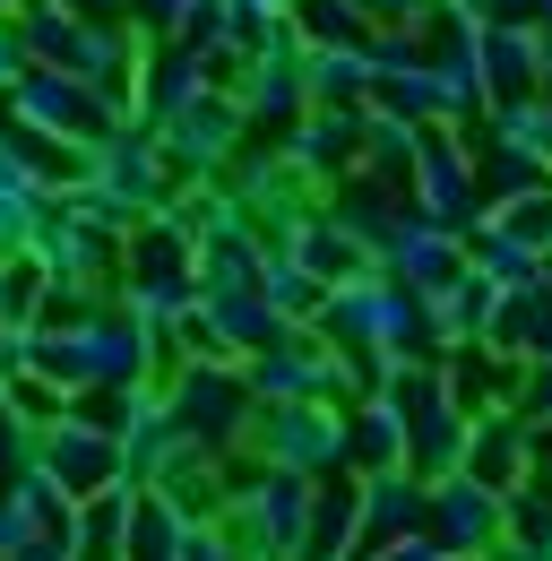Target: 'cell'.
I'll return each instance as SVG.
<instances>
[{"instance_id":"obj_1","label":"cell","mask_w":552,"mask_h":561,"mask_svg":"<svg viewBox=\"0 0 552 561\" xmlns=\"http://www.w3.org/2000/svg\"><path fill=\"white\" fill-rule=\"evenodd\" d=\"M164 407H173V423H182V440L207 449V458H233V449L251 440V415H260L242 354H191V363H164Z\"/></svg>"},{"instance_id":"obj_2","label":"cell","mask_w":552,"mask_h":561,"mask_svg":"<svg viewBox=\"0 0 552 561\" xmlns=\"http://www.w3.org/2000/svg\"><path fill=\"white\" fill-rule=\"evenodd\" d=\"M242 139H251V113H242L233 87H207V95H191L182 113L156 122V147H164L173 182H225V164H233Z\"/></svg>"},{"instance_id":"obj_3","label":"cell","mask_w":552,"mask_h":561,"mask_svg":"<svg viewBox=\"0 0 552 561\" xmlns=\"http://www.w3.org/2000/svg\"><path fill=\"white\" fill-rule=\"evenodd\" d=\"M406 208L432 225H475L483 216V182H475V147L458 139V122H423L414 130V164H406Z\"/></svg>"},{"instance_id":"obj_4","label":"cell","mask_w":552,"mask_h":561,"mask_svg":"<svg viewBox=\"0 0 552 561\" xmlns=\"http://www.w3.org/2000/svg\"><path fill=\"white\" fill-rule=\"evenodd\" d=\"M242 449L268 458V467H294V476H345V407H329V398L260 407Z\"/></svg>"},{"instance_id":"obj_5","label":"cell","mask_w":552,"mask_h":561,"mask_svg":"<svg viewBox=\"0 0 552 561\" xmlns=\"http://www.w3.org/2000/svg\"><path fill=\"white\" fill-rule=\"evenodd\" d=\"M9 113H26L35 130H53V139H78V147H95L113 122H122V104L95 87V78H78V70H53V61H35V70L9 87Z\"/></svg>"},{"instance_id":"obj_6","label":"cell","mask_w":552,"mask_h":561,"mask_svg":"<svg viewBox=\"0 0 552 561\" xmlns=\"http://www.w3.org/2000/svg\"><path fill=\"white\" fill-rule=\"evenodd\" d=\"M35 458H44V476H53L69 501H87V492H104V484H130V476H122V432L104 415H87L78 398H69V415L53 423V432H35Z\"/></svg>"},{"instance_id":"obj_7","label":"cell","mask_w":552,"mask_h":561,"mask_svg":"<svg viewBox=\"0 0 552 561\" xmlns=\"http://www.w3.org/2000/svg\"><path fill=\"white\" fill-rule=\"evenodd\" d=\"M423 527L449 553H492L509 536V492L467 476V467H449V476H432V492H423Z\"/></svg>"},{"instance_id":"obj_8","label":"cell","mask_w":552,"mask_h":561,"mask_svg":"<svg viewBox=\"0 0 552 561\" xmlns=\"http://www.w3.org/2000/svg\"><path fill=\"white\" fill-rule=\"evenodd\" d=\"M363 122H371V104H311L276 147H285V164H294L311 191H329V182H345V173L363 164Z\"/></svg>"},{"instance_id":"obj_9","label":"cell","mask_w":552,"mask_h":561,"mask_svg":"<svg viewBox=\"0 0 552 561\" xmlns=\"http://www.w3.org/2000/svg\"><path fill=\"white\" fill-rule=\"evenodd\" d=\"M380 268H389L398 285H414V294H440V285L467 277V233L406 208V216H398V233L380 242Z\"/></svg>"},{"instance_id":"obj_10","label":"cell","mask_w":552,"mask_h":561,"mask_svg":"<svg viewBox=\"0 0 552 561\" xmlns=\"http://www.w3.org/2000/svg\"><path fill=\"white\" fill-rule=\"evenodd\" d=\"M242 113H251V139H285L302 113H311V78H302V53H251L242 61Z\"/></svg>"},{"instance_id":"obj_11","label":"cell","mask_w":552,"mask_h":561,"mask_svg":"<svg viewBox=\"0 0 552 561\" xmlns=\"http://www.w3.org/2000/svg\"><path fill=\"white\" fill-rule=\"evenodd\" d=\"M475 87L483 104L536 87V18H483L475 26Z\"/></svg>"},{"instance_id":"obj_12","label":"cell","mask_w":552,"mask_h":561,"mask_svg":"<svg viewBox=\"0 0 552 561\" xmlns=\"http://www.w3.org/2000/svg\"><path fill=\"white\" fill-rule=\"evenodd\" d=\"M345 467L371 476V467H406V423L389 398H354L345 407Z\"/></svg>"},{"instance_id":"obj_13","label":"cell","mask_w":552,"mask_h":561,"mask_svg":"<svg viewBox=\"0 0 552 561\" xmlns=\"http://www.w3.org/2000/svg\"><path fill=\"white\" fill-rule=\"evenodd\" d=\"M302 78H311V104H371V53L363 44H302Z\"/></svg>"},{"instance_id":"obj_14","label":"cell","mask_w":552,"mask_h":561,"mask_svg":"<svg viewBox=\"0 0 552 561\" xmlns=\"http://www.w3.org/2000/svg\"><path fill=\"white\" fill-rule=\"evenodd\" d=\"M483 130L552 164V95H544V87H527V95H501V104H483Z\"/></svg>"},{"instance_id":"obj_15","label":"cell","mask_w":552,"mask_h":561,"mask_svg":"<svg viewBox=\"0 0 552 561\" xmlns=\"http://www.w3.org/2000/svg\"><path fill=\"white\" fill-rule=\"evenodd\" d=\"M44 208H53V191H44V182H26V173L0 156V251H26V242H35V225H44Z\"/></svg>"},{"instance_id":"obj_16","label":"cell","mask_w":552,"mask_h":561,"mask_svg":"<svg viewBox=\"0 0 552 561\" xmlns=\"http://www.w3.org/2000/svg\"><path fill=\"white\" fill-rule=\"evenodd\" d=\"M294 26H302V44H363L371 9L363 0H294Z\"/></svg>"},{"instance_id":"obj_17","label":"cell","mask_w":552,"mask_h":561,"mask_svg":"<svg viewBox=\"0 0 552 561\" xmlns=\"http://www.w3.org/2000/svg\"><path fill=\"white\" fill-rule=\"evenodd\" d=\"M0 398H9V415L26 423V432H53V423L69 415V389H61V380H44V371H9Z\"/></svg>"},{"instance_id":"obj_18","label":"cell","mask_w":552,"mask_h":561,"mask_svg":"<svg viewBox=\"0 0 552 561\" xmlns=\"http://www.w3.org/2000/svg\"><path fill=\"white\" fill-rule=\"evenodd\" d=\"M509 407H518L527 423H552V354L518 363V389H509Z\"/></svg>"},{"instance_id":"obj_19","label":"cell","mask_w":552,"mask_h":561,"mask_svg":"<svg viewBox=\"0 0 552 561\" xmlns=\"http://www.w3.org/2000/svg\"><path fill=\"white\" fill-rule=\"evenodd\" d=\"M173 561H242V553H233V536H225L216 518H191L182 545H173Z\"/></svg>"},{"instance_id":"obj_20","label":"cell","mask_w":552,"mask_h":561,"mask_svg":"<svg viewBox=\"0 0 552 561\" xmlns=\"http://www.w3.org/2000/svg\"><path fill=\"white\" fill-rule=\"evenodd\" d=\"M182 9H191V0H122V18H130L138 35H173V26H182Z\"/></svg>"},{"instance_id":"obj_21","label":"cell","mask_w":552,"mask_h":561,"mask_svg":"<svg viewBox=\"0 0 552 561\" xmlns=\"http://www.w3.org/2000/svg\"><path fill=\"white\" fill-rule=\"evenodd\" d=\"M449 9H458V18H527V0H449Z\"/></svg>"},{"instance_id":"obj_22","label":"cell","mask_w":552,"mask_h":561,"mask_svg":"<svg viewBox=\"0 0 552 561\" xmlns=\"http://www.w3.org/2000/svg\"><path fill=\"white\" fill-rule=\"evenodd\" d=\"M536 87L552 95V26H536Z\"/></svg>"},{"instance_id":"obj_23","label":"cell","mask_w":552,"mask_h":561,"mask_svg":"<svg viewBox=\"0 0 552 561\" xmlns=\"http://www.w3.org/2000/svg\"><path fill=\"white\" fill-rule=\"evenodd\" d=\"M536 285H544V294H552V251H544V268H536Z\"/></svg>"},{"instance_id":"obj_24","label":"cell","mask_w":552,"mask_h":561,"mask_svg":"<svg viewBox=\"0 0 552 561\" xmlns=\"http://www.w3.org/2000/svg\"><path fill=\"white\" fill-rule=\"evenodd\" d=\"M9 9H18V0H0V18H9Z\"/></svg>"},{"instance_id":"obj_25","label":"cell","mask_w":552,"mask_h":561,"mask_svg":"<svg viewBox=\"0 0 552 561\" xmlns=\"http://www.w3.org/2000/svg\"><path fill=\"white\" fill-rule=\"evenodd\" d=\"M276 9H294V0H276Z\"/></svg>"},{"instance_id":"obj_26","label":"cell","mask_w":552,"mask_h":561,"mask_svg":"<svg viewBox=\"0 0 552 561\" xmlns=\"http://www.w3.org/2000/svg\"><path fill=\"white\" fill-rule=\"evenodd\" d=\"M0 95H9V87H0Z\"/></svg>"}]
</instances>
